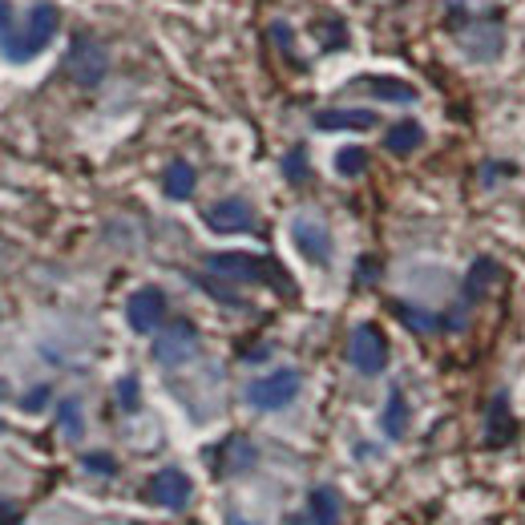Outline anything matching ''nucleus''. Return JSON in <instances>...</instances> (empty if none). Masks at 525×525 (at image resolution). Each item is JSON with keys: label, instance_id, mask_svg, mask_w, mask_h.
Instances as JSON below:
<instances>
[{"label": "nucleus", "instance_id": "obj_1", "mask_svg": "<svg viewBox=\"0 0 525 525\" xmlns=\"http://www.w3.org/2000/svg\"><path fill=\"white\" fill-rule=\"evenodd\" d=\"M206 271H215L223 279H235V283H275L283 291H291L287 275L279 263L271 259H259V255H247V251H219L206 259Z\"/></svg>", "mask_w": 525, "mask_h": 525}, {"label": "nucleus", "instance_id": "obj_2", "mask_svg": "<svg viewBox=\"0 0 525 525\" xmlns=\"http://www.w3.org/2000/svg\"><path fill=\"white\" fill-rule=\"evenodd\" d=\"M57 29H61L57 5H33L29 25H25L21 33H13V37H5V57H9V61H33V57L57 37Z\"/></svg>", "mask_w": 525, "mask_h": 525}, {"label": "nucleus", "instance_id": "obj_3", "mask_svg": "<svg viewBox=\"0 0 525 525\" xmlns=\"http://www.w3.org/2000/svg\"><path fill=\"white\" fill-rule=\"evenodd\" d=\"M299 372L295 368H279V372H267L259 380L247 384V404L259 408V412H279L287 408L295 396H299Z\"/></svg>", "mask_w": 525, "mask_h": 525}, {"label": "nucleus", "instance_id": "obj_4", "mask_svg": "<svg viewBox=\"0 0 525 525\" xmlns=\"http://www.w3.org/2000/svg\"><path fill=\"white\" fill-rule=\"evenodd\" d=\"M348 360H352V368L364 372V376L384 372V368H388V340H384V332H380L376 324H360V328L352 332V340H348Z\"/></svg>", "mask_w": 525, "mask_h": 525}, {"label": "nucleus", "instance_id": "obj_5", "mask_svg": "<svg viewBox=\"0 0 525 525\" xmlns=\"http://www.w3.org/2000/svg\"><path fill=\"white\" fill-rule=\"evenodd\" d=\"M65 69H69V77H73L77 85L93 89V85L105 77V69H110V57H105V49H101L93 37H73L69 57H65Z\"/></svg>", "mask_w": 525, "mask_h": 525}, {"label": "nucleus", "instance_id": "obj_6", "mask_svg": "<svg viewBox=\"0 0 525 525\" xmlns=\"http://www.w3.org/2000/svg\"><path fill=\"white\" fill-rule=\"evenodd\" d=\"M126 320H130V328H134L138 336L158 332L162 320H166V291H162V287H142V291H134L130 303H126Z\"/></svg>", "mask_w": 525, "mask_h": 525}, {"label": "nucleus", "instance_id": "obj_7", "mask_svg": "<svg viewBox=\"0 0 525 525\" xmlns=\"http://www.w3.org/2000/svg\"><path fill=\"white\" fill-rule=\"evenodd\" d=\"M198 352V328L190 320H174L158 340H154V360L174 368V364H186L190 356Z\"/></svg>", "mask_w": 525, "mask_h": 525}, {"label": "nucleus", "instance_id": "obj_8", "mask_svg": "<svg viewBox=\"0 0 525 525\" xmlns=\"http://www.w3.org/2000/svg\"><path fill=\"white\" fill-rule=\"evenodd\" d=\"M291 239H295L299 255H303L307 263H315V267H324V263L332 259V235H328L324 223H315V219H295V223H291Z\"/></svg>", "mask_w": 525, "mask_h": 525}, {"label": "nucleus", "instance_id": "obj_9", "mask_svg": "<svg viewBox=\"0 0 525 525\" xmlns=\"http://www.w3.org/2000/svg\"><path fill=\"white\" fill-rule=\"evenodd\" d=\"M206 227L219 231V235H239V231H251L255 227V210L251 202L243 198H223L206 210Z\"/></svg>", "mask_w": 525, "mask_h": 525}, {"label": "nucleus", "instance_id": "obj_10", "mask_svg": "<svg viewBox=\"0 0 525 525\" xmlns=\"http://www.w3.org/2000/svg\"><path fill=\"white\" fill-rule=\"evenodd\" d=\"M190 477L182 473V469H162V473H154L150 477V485H146V497L154 501V505H162V509H182L186 501H190Z\"/></svg>", "mask_w": 525, "mask_h": 525}, {"label": "nucleus", "instance_id": "obj_11", "mask_svg": "<svg viewBox=\"0 0 525 525\" xmlns=\"http://www.w3.org/2000/svg\"><path fill=\"white\" fill-rule=\"evenodd\" d=\"M307 517L311 525H340V493L332 485H315L307 497Z\"/></svg>", "mask_w": 525, "mask_h": 525}, {"label": "nucleus", "instance_id": "obj_12", "mask_svg": "<svg viewBox=\"0 0 525 525\" xmlns=\"http://www.w3.org/2000/svg\"><path fill=\"white\" fill-rule=\"evenodd\" d=\"M315 126L320 130H372L376 114L372 110H320L315 114Z\"/></svg>", "mask_w": 525, "mask_h": 525}, {"label": "nucleus", "instance_id": "obj_13", "mask_svg": "<svg viewBox=\"0 0 525 525\" xmlns=\"http://www.w3.org/2000/svg\"><path fill=\"white\" fill-rule=\"evenodd\" d=\"M356 89H368L372 97H380V101H416V89L408 85V81H396V77H360L356 81Z\"/></svg>", "mask_w": 525, "mask_h": 525}, {"label": "nucleus", "instance_id": "obj_14", "mask_svg": "<svg viewBox=\"0 0 525 525\" xmlns=\"http://www.w3.org/2000/svg\"><path fill=\"white\" fill-rule=\"evenodd\" d=\"M420 142H425V130H420V122H396L388 134H384V146L392 154H412L420 150Z\"/></svg>", "mask_w": 525, "mask_h": 525}, {"label": "nucleus", "instance_id": "obj_15", "mask_svg": "<svg viewBox=\"0 0 525 525\" xmlns=\"http://www.w3.org/2000/svg\"><path fill=\"white\" fill-rule=\"evenodd\" d=\"M162 186H166V194L170 198H190L194 194V186H198V174H194V166L190 162H170V170H166V178H162Z\"/></svg>", "mask_w": 525, "mask_h": 525}, {"label": "nucleus", "instance_id": "obj_16", "mask_svg": "<svg viewBox=\"0 0 525 525\" xmlns=\"http://www.w3.org/2000/svg\"><path fill=\"white\" fill-rule=\"evenodd\" d=\"M380 425H384V433H388L392 441L404 437V429H408V404H404L400 388L388 392V408H384V416H380Z\"/></svg>", "mask_w": 525, "mask_h": 525}, {"label": "nucleus", "instance_id": "obj_17", "mask_svg": "<svg viewBox=\"0 0 525 525\" xmlns=\"http://www.w3.org/2000/svg\"><path fill=\"white\" fill-rule=\"evenodd\" d=\"M497 263L485 255V259H477L473 267H469V283H465V299H481L485 291H489V283H497Z\"/></svg>", "mask_w": 525, "mask_h": 525}, {"label": "nucleus", "instance_id": "obj_18", "mask_svg": "<svg viewBox=\"0 0 525 525\" xmlns=\"http://www.w3.org/2000/svg\"><path fill=\"white\" fill-rule=\"evenodd\" d=\"M336 170H340L344 178L364 174V170H368V150H360V146H344V150L336 154Z\"/></svg>", "mask_w": 525, "mask_h": 525}, {"label": "nucleus", "instance_id": "obj_19", "mask_svg": "<svg viewBox=\"0 0 525 525\" xmlns=\"http://www.w3.org/2000/svg\"><path fill=\"white\" fill-rule=\"evenodd\" d=\"M396 315L408 324V328H416V332H437L445 320H437V315H429V311H416V307H404V303H396Z\"/></svg>", "mask_w": 525, "mask_h": 525}, {"label": "nucleus", "instance_id": "obj_20", "mask_svg": "<svg viewBox=\"0 0 525 525\" xmlns=\"http://www.w3.org/2000/svg\"><path fill=\"white\" fill-rule=\"evenodd\" d=\"M283 174H287V182H303V178H307V154H303L299 146L283 158Z\"/></svg>", "mask_w": 525, "mask_h": 525}, {"label": "nucleus", "instance_id": "obj_21", "mask_svg": "<svg viewBox=\"0 0 525 525\" xmlns=\"http://www.w3.org/2000/svg\"><path fill=\"white\" fill-rule=\"evenodd\" d=\"M61 429L69 437H81V408H77V400H61Z\"/></svg>", "mask_w": 525, "mask_h": 525}, {"label": "nucleus", "instance_id": "obj_22", "mask_svg": "<svg viewBox=\"0 0 525 525\" xmlns=\"http://www.w3.org/2000/svg\"><path fill=\"white\" fill-rule=\"evenodd\" d=\"M118 404H122L126 412H138V380H134V376H122V380H118Z\"/></svg>", "mask_w": 525, "mask_h": 525}, {"label": "nucleus", "instance_id": "obj_23", "mask_svg": "<svg viewBox=\"0 0 525 525\" xmlns=\"http://www.w3.org/2000/svg\"><path fill=\"white\" fill-rule=\"evenodd\" d=\"M81 465H85V469H93V473H105V477H110V473L118 469V461H114V457H105V453H85V457H81Z\"/></svg>", "mask_w": 525, "mask_h": 525}, {"label": "nucleus", "instance_id": "obj_24", "mask_svg": "<svg viewBox=\"0 0 525 525\" xmlns=\"http://www.w3.org/2000/svg\"><path fill=\"white\" fill-rule=\"evenodd\" d=\"M45 400H49V388H33V392L25 396V408H29V412H37Z\"/></svg>", "mask_w": 525, "mask_h": 525}, {"label": "nucleus", "instance_id": "obj_25", "mask_svg": "<svg viewBox=\"0 0 525 525\" xmlns=\"http://www.w3.org/2000/svg\"><path fill=\"white\" fill-rule=\"evenodd\" d=\"M9 21H13V9L0 0V33H9Z\"/></svg>", "mask_w": 525, "mask_h": 525}, {"label": "nucleus", "instance_id": "obj_26", "mask_svg": "<svg viewBox=\"0 0 525 525\" xmlns=\"http://www.w3.org/2000/svg\"><path fill=\"white\" fill-rule=\"evenodd\" d=\"M231 525H247V521H243V517H231Z\"/></svg>", "mask_w": 525, "mask_h": 525}]
</instances>
